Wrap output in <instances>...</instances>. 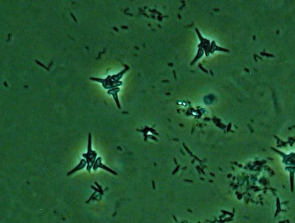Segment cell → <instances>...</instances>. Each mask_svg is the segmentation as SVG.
Wrapping results in <instances>:
<instances>
[{
  "label": "cell",
  "instance_id": "1",
  "mask_svg": "<svg viewBox=\"0 0 295 223\" xmlns=\"http://www.w3.org/2000/svg\"><path fill=\"white\" fill-rule=\"evenodd\" d=\"M83 156L85 157L87 160V169L89 172L91 171V169L95 162V160L97 156V153L92 150V139L91 134H89L88 141V152L87 154H83Z\"/></svg>",
  "mask_w": 295,
  "mask_h": 223
},
{
  "label": "cell",
  "instance_id": "3",
  "mask_svg": "<svg viewBox=\"0 0 295 223\" xmlns=\"http://www.w3.org/2000/svg\"><path fill=\"white\" fill-rule=\"evenodd\" d=\"M87 163V161H85V160H84V159H82V160H81V161H80L79 165H78L75 169H72L71 171H70L68 173L67 175H68V176H70L71 175H72L73 173L76 172H77V171H79L80 169H83L85 167Z\"/></svg>",
  "mask_w": 295,
  "mask_h": 223
},
{
  "label": "cell",
  "instance_id": "2",
  "mask_svg": "<svg viewBox=\"0 0 295 223\" xmlns=\"http://www.w3.org/2000/svg\"><path fill=\"white\" fill-rule=\"evenodd\" d=\"M102 168V169H105V170H106L107 171H109V172L112 173H113V174H114V175H116V173L114 172V171H113L112 169H111L109 168L106 167L105 165H103V164L101 163V157H99V158L96 160L95 164H94V167H93V169H94V171H96V170L98 168Z\"/></svg>",
  "mask_w": 295,
  "mask_h": 223
},
{
  "label": "cell",
  "instance_id": "4",
  "mask_svg": "<svg viewBox=\"0 0 295 223\" xmlns=\"http://www.w3.org/2000/svg\"><path fill=\"white\" fill-rule=\"evenodd\" d=\"M262 55H265V56H270V57H273V55H269V54H264V53H262Z\"/></svg>",
  "mask_w": 295,
  "mask_h": 223
}]
</instances>
